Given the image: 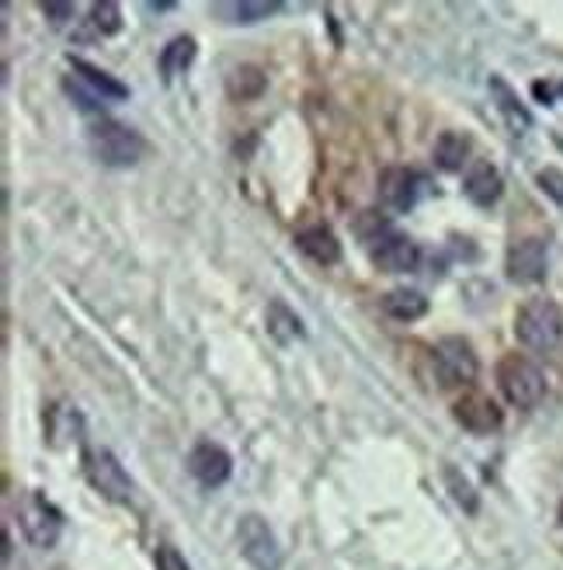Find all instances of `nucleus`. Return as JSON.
<instances>
[{
  "mask_svg": "<svg viewBox=\"0 0 563 570\" xmlns=\"http://www.w3.org/2000/svg\"><path fill=\"white\" fill-rule=\"evenodd\" d=\"M515 337L529 352H553L563 341V313L553 299L536 296L518 306L515 313Z\"/></svg>",
  "mask_w": 563,
  "mask_h": 570,
  "instance_id": "nucleus-1",
  "label": "nucleus"
},
{
  "mask_svg": "<svg viewBox=\"0 0 563 570\" xmlns=\"http://www.w3.org/2000/svg\"><path fill=\"white\" fill-rule=\"evenodd\" d=\"M88 142L91 154L105 164V167H132L144 160L147 154V139L136 129L116 122V119H98L88 129Z\"/></svg>",
  "mask_w": 563,
  "mask_h": 570,
  "instance_id": "nucleus-2",
  "label": "nucleus"
},
{
  "mask_svg": "<svg viewBox=\"0 0 563 570\" xmlns=\"http://www.w3.org/2000/svg\"><path fill=\"white\" fill-rule=\"evenodd\" d=\"M497 386L504 393V401L518 411H532L546 396V376L536 362H529L525 355H504L497 362Z\"/></svg>",
  "mask_w": 563,
  "mask_h": 570,
  "instance_id": "nucleus-3",
  "label": "nucleus"
},
{
  "mask_svg": "<svg viewBox=\"0 0 563 570\" xmlns=\"http://www.w3.org/2000/svg\"><path fill=\"white\" fill-rule=\"evenodd\" d=\"M18 529L36 550H52L63 535V511L39 491H24L18 498Z\"/></svg>",
  "mask_w": 563,
  "mask_h": 570,
  "instance_id": "nucleus-4",
  "label": "nucleus"
},
{
  "mask_svg": "<svg viewBox=\"0 0 563 570\" xmlns=\"http://www.w3.org/2000/svg\"><path fill=\"white\" fill-rule=\"evenodd\" d=\"M83 476H88V483L101 498L116 501V504H129L136 494L132 476L126 473V466L119 463V455L111 449H88L83 452Z\"/></svg>",
  "mask_w": 563,
  "mask_h": 570,
  "instance_id": "nucleus-5",
  "label": "nucleus"
},
{
  "mask_svg": "<svg viewBox=\"0 0 563 570\" xmlns=\"http://www.w3.org/2000/svg\"><path fill=\"white\" fill-rule=\"evenodd\" d=\"M237 547L255 570H282V563H286V553L278 547V535L271 532V525L261 515H244L237 522Z\"/></svg>",
  "mask_w": 563,
  "mask_h": 570,
  "instance_id": "nucleus-6",
  "label": "nucleus"
},
{
  "mask_svg": "<svg viewBox=\"0 0 563 570\" xmlns=\"http://www.w3.org/2000/svg\"><path fill=\"white\" fill-rule=\"evenodd\" d=\"M432 362L442 386H470L481 373V362H476V352L466 337H442L432 352Z\"/></svg>",
  "mask_w": 563,
  "mask_h": 570,
  "instance_id": "nucleus-7",
  "label": "nucleus"
},
{
  "mask_svg": "<svg viewBox=\"0 0 563 570\" xmlns=\"http://www.w3.org/2000/svg\"><path fill=\"white\" fill-rule=\"evenodd\" d=\"M369 254H373V265L383 268L386 275H411L421 265V247L407 234L393 230V226L369 244Z\"/></svg>",
  "mask_w": 563,
  "mask_h": 570,
  "instance_id": "nucleus-8",
  "label": "nucleus"
},
{
  "mask_svg": "<svg viewBox=\"0 0 563 570\" xmlns=\"http://www.w3.org/2000/svg\"><path fill=\"white\" fill-rule=\"evenodd\" d=\"M550 268V254H546V240L540 237H522L508 247V258H504V272L515 285H536L546 278Z\"/></svg>",
  "mask_w": 563,
  "mask_h": 570,
  "instance_id": "nucleus-9",
  "label": "nucleus"
},
{
  "mask_svg": "<svg viewBox=\"0 0 563 570\" xmlns=\"http://www.w3.org/2000/svg\"><path fill=\"white\" fill-rule=\"evenodd\" d=\"M379 203L393 213H411L417 206L421 191H425V178L411 167H386L379 175Z\"/></svg>",
  "mask_w": 563,
  "mask_h": 570,
  "instance_id": "nucleus-10",
  "label": "nucleus"
},
{
  "mask_svg": "<svg viewBox=\"0 0 563 570\" xmlns=\"http://www.w3.org/2000/svg\"><path fill=\"white\" fill-rule=\"evenodd\" d=\"M188 473L203 483V488H223L234 473L230 452L216 442H199L188 452Z\"/></svg>",
  "mask_w": 563,
  "mask_h": 570,
  "instance_id": "nucleus-11",
  "label": "nucleus"
},
{
  "mask_svg": "<svg viewBox=\"0 0 563 570\" xmlns=\"http://www.w3.org/2000/svg\"><path fill=\"white\" fill-rule=\"evenodd\" d=\"M453 417L473 435H491L501 428V407L491 401L487 393H463L460 401L453 404Z\"/></svg>",
  "mask_w": 563,
  "mask_h": 570,
  "instance_id": "nucleus-12",
  "label": "nucleus"
},
{
  "mask_svg": "<svg viewBox=\"0 0 563 570\" xmlns=\"http://www.w3.org/2000/svg\"><path fill=\"white\" fill-rule=\"evenodd\" d=\"M504 191V178H501V170L491 164V160H473L470 170H466V181H463V195L470 198L473 206H494L497 198Z\"/></svg>",
  "mask_w": 563,
  "mask_h": 570,
  "instance_id": "nucleus-13",
  "label": "nucleus"
},
{
  "mask_svg": "<svg viewBox=\"0 0 563 570\" xmlns=\"http://www.w3.org/2000/svg\"><path fill=\"white\" fill-rule=\"evenodd\" d=\"M296 247L317 265H337V262H342V240H337L334 230L324 223L303 226V230L296 234Z\"/></svg>",
  "mask_w": 563,
  "mask_h": 570,
  "instance_id": "nucleus-14",
  "label": "nucleus"
},
{
  "mask_svg": "<svg viewBox=\"0 0 563 570\" xmlns=\"http://www.w3.org/2000/svg\"><path fill=\"white\" fill-rule=\"evenodd\" d=\"M70 67L77 73V80L83 83L88 91H95L101 101H126L129 98V88L126 83H119L111 73H105L101 67L88 63V60H80V56H70Z\"/></svg>",
  "mask_w": 563,
  "mask_h": 570,
  "instance_id": "nucleus-15",
  "label": "nucleus"
},
{
  "mask_svg": "<svg viewBox=\"0 0 563 570\" xmlns=\"http://www.w3.org/2000/svg\"><path fill=\"white\" fill-rule=\"evenodd\" d=\"M491 95L497 101V111L504 116V122H508V129L515 136L529 132L532 129V116H529V108L522 105V98L512 91V83L504 80V77H491Z\"/></svg>",
  "mask_w": 563,
  "mask_h": 570,
  "instance_id": "nucleus-16",
  "label": "nucleus"
},
{
  "mask_svg": "<svg viewBox=\"0 0 563 570\" xmlns=\"http://www.w3.org/2000/svg\"><path fill=\"white\" fill-rule=\"evenodd\" d=\"M282 4H271V0H230V4H213V14L227 24H258L268 21Z\"/></svg>",
  "mask_w": 563,
  "mask_h": 570,
  "instance_id": "nucleus-17",
  "label": "nucleus"
},
{
  "mask_svg": "<svg viewBox=\"0 0 563 570\" xmlns=\"http://www.w3.org/2000/svg\"><path fill=\"white\" fill-rule=\"evenodd\" d=\"M428 296L417 293V289H393L383 296V313L401 324H411V321H421L428 313Z\"/></svg>",
  "mask_w": 563,
  "mask_h": 570,
  "instance_id": "nucleus-18",
  "label": "nucleus"
},
{
  "mask_svg": "<svg viewBox=\"0 0 563 570\" xmlns=\"http://www.w3.org/2000/svg\"><path fill=\"white\" fill-rule=\"evenodd\" d=\"M195 39L191 36H175L171 42H167L164 49H160V73H164V80H175V77H181L191 63H195Z\"/></svg>",
  "mask_w": 563,
  "mask_h": 570,
  "instance_id": "nucleus-19",
  "label": "nucleus"
},
{
  "mask_svg": "<svg viewBox=\"0 0 563 570\" xmlns=\"http://www.w3.org/2000/svg\"><path fill=\"white\" fill-rule=\"evenodd\" d=\"M435 164L442 170H463L470 164V139L463 132H442L435 142Z\"/></svg>",
  "mask_w": 563,
  "mask_h": 570,
  "instance_id": "nucleus-20",
  "label": "nucleus"
},
{
  "mask_svg": "<svg viewBox=\"0 0 563 570\" xmlns=\"http://www.w3.org/2000/svg\"><path fill=\"white\" fill-rule=\"evenodd\" d=\"M268 331L282 341V345H289V341L303 337V324H299V317H296V313H293L286 303H278V299L268 306Z\"/></svg>",
  "mask_w": 563,
  "mask_h": 570,
  "instance_id": "nucleus-21",
  "label": "nucleus"
},
{
  "mask_svg": "<svg viewBox=\"0 0 563 570\" xmlns=\"http://www.w3.org/2000/svg\"><path fill=\"white\" fill-rule=\"evenodd\" d=\"M265 73L258 67H237L227 80V91L230 98H240V101H250V98H258L265 91Z\"/></svg>",
  "mask_w": 563,
  "mask_h": 570,
  "instance_id": "nucleus-22",
  "label": "nucleus"
},
{
  "mask_svg": "<svg viewBox=\"0 0 563 570\" xmlns=\"http://www.w3.org/2000/svg\"><path fill=\"white\" fill-rule=\"evenodd\" d=\"M91 24L101 36H116L122 28V8L116 0H101V4H91Z\"/></svg>",
  "mask_w": 563,
  "mask_h": 570,
  "instance_id": "nucleus-23",
  "label": "nucleus"
},
{
  "mask_svg": "<svg viewBox=\"0 0 563 570\" xmlns=\"http://www.w3.org/2000/svg\"><path fill=\"white\" fill-rule=\"evenodd\" d=\"M536 181H540L543 195L553 198V203L563 209V170L560 167H543L540 175H536Z\"/></svg>",
  "mask_w": 563,
  "mask_h": 570,
  "instance_id": "nucleus-24",
  "label": "nucleus"
},
{
  "mask_svg": "<svg viewBox=\"0 0 563 570\" xmlns=\"http://www.w3.org/2000/svg\"><path fill=\"white\" fill-rule=\"evenodd\" d=\"M445 480H448V491H453L456 504L466 508V511H476V494H473V488H470V480H463L456 470H445Z\"/></svg>",
  "mask_w": 563,
  "mask_h": 570,
  "instance_id": "nucleus-25",
  "label": "nucleus"
},
{
  "mask_svg": "<svg viewBox=\"0 0 563 570\" xmlns=\"http://www.w3.org/2000/svg\"><path fill=\"white\" fill-rule=\"evenodd\" d=\"M154 567L157 570H191V563L185 560V553H178L175 547H157L154 550Z\"/></svg>",
  "mask_w": 563,
  "mask_h": 570,
  "instance_id": "nucleus-26",
  "label": "nucleus"
},
{
  "mask_svg": "<svg viewBox=\"0 0 563 570\" xmlns=\"http://www.w3.org/2000/svg\"><path fill=\"white\" fill-rule=\"evenodd\" d=\"M42 14H46V18H52V24H56V28H63L67 21H73L77 8H73V4H46V8H42Z\"/></svg>",
  "mask_w": 563,
  "mask_h": 570,
  "instance_id": "nucleus-27",
  "label": "nucleus"
}]
</instances>
